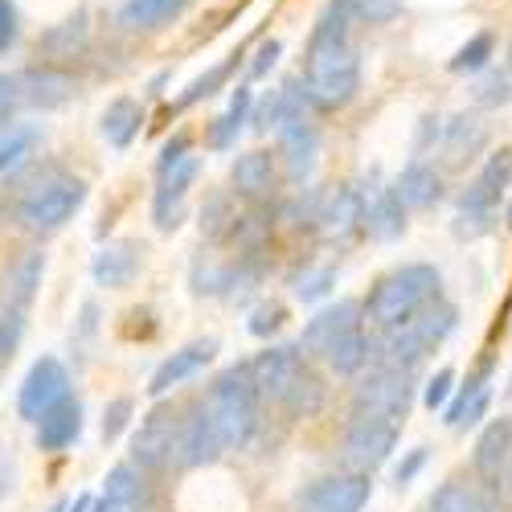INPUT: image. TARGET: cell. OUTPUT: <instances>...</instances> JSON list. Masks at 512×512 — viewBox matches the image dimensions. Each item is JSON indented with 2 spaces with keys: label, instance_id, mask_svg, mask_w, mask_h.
I'll return each instance as SVG.
<instances>
[{
  "label": "cell",
  "instance_id": "6da1fadb",
  "mask_svg": "<svg viewBox=\"0 0 512 512\" xmlns=\"http://www.w3.org/2000/svg\"><path fill=\"white\" fill-rule=\"evenodd\" d=\"M259 402H263V394H259V386H254L250 365H234V369H226L218 381H213L205 406H209V418H213V426H218L226 451H242L254 439V426H259Z\"/></svg>",
  "mask_w": 512,
  "mask_h": 512
},
{
  "label": "cell",
  "instance_id": "7a4b0ae2",
  "mask_svg": "<svg viewBox=\"0 0 512 512\" xmlns=\"http://www.w3.org/2000/svg\"><path fill=\"white\" fill-rule=\"evenodd\" d=\"M439 295V271L431 263H410V267H398L394 275H386L365 304V316L377 324V328H398L406 324L414 312H422Z\"/></svg>",
  "mask_w": 512,
  "mask_h": 512
},
{
  "label": "cell",
  "instance_id": "3957f363",
  "mask_svg": "<svg viewBox=\"0 0 512 512\" xmlns=\"http://www.w3.org/2000/svg\"><path fill=\"white\" fill-rule=\"evenodd\" d=\"M455 304H443V300H431L422 312H414L406 324L398 328H386V340H381V361L386 365H398V369H414L426 353H435L443 340L451 336L455 328Z\"/></svg>",
  "mask_w": 512,
  "mask_h": 512
},
{
  "label": "cell",
  "instance_id": "277c9868",
  "mask_svg": "<svg viewBox=\"0 0 512 512\" xmlns=\"http://www.w3.org/2000/svg\"><path fill=\"white\" fill-rule=\"evenodd\" d=\"M308 99L320 111H340L349 107L361 91V58L349 46H328V50H308V70H304Z\"/></svg>",
  "mask_w": 512,
  "mask_h": 512
},
{
  "label": "cell",
  "instance_id": "5b68a950",
  "mask_svg": "<svg viewBox=\"0 0 512 512\" xmlns=\"http://www.w3.org/2000/svg\"><path fill=\"white\" fill-rule=\"evenodd\" d=\"M82 201H87V181L50 177L25 193V201L17 205V222L33 234H54L82 209Z\"/></svg>",
  "mask_w": 512,
  "mask_h": 512
},
{
  "label": "cell",
  "instance_id": "8992f818",
  "mask_svg": "<svg viewBox=\"0 0 512 512\" xmlns=\"http://www.w3.org/2000/svg\"><path fill=\"white\" fill-rule=\"evenodd\" d=\"M410 402H414L410 369H398L386 361H381L373 373H365L353 390V414H381V418L402 422L410 414Z\"/></svg>",
  "mask_w": 512,
  "mask_h": 512
},
{
  "label": "cell",
  "instance_id": "52a82bcc",
  "mask_svg": "<svg viewBox=\"0 0 512 512\" xmlns=\"http://www.w3.org/2000/svg\"><path fill=\"white\" fill-rule=\"evenodd\" d=\"M398 426L394 418H381V414H353L349 431H345V459L357 467V472H373L394 455L398 443Z\"/></svg>",
  "mask_w": 512,
  "mask_h": 512
},
{
  "label": "cell",
  "instance_id": "ba28073f",
  "mask_svg": "<svg viewBox=\"0 0 512 512\" xmlns=\"http://www.w3.org/2000/svg\"><path fill=\"white\" fill-rule=\"evenodd\" d=\"M177 439H181V414L156 406L132 435V463L144 467V472H164L177 459Z\"/></svg>",
  "mask_w": 512,
  "mask_h": 512
},
{
  "label": "cell",
  "instance_id": "9c48e42d",
  "mask_svg": "<svg viewBox=\"0 0 512 512\" xmlns=\"http://www.w3.org/2000/svg\"><path fill=\"white\" fill-rule=\"evenodd\" d=\"M62 398H70V373L58 357H37L21 381L17 394V410L25 422H37L50 406H58Z\"/></svg>",
  "mask_w": 512,
  "mask_h": 512
},
{
  "label": "cell",
  "instance_id": "30bf717a",
  "mask_svg": "<svg viewBox=\"0 0 512 512\" xmlns=\"http://www.w3.org/2000/svg\"><path fill=\"white\" fill-rule=\"evenodd\" d=\"M369 472L324 476L300 492V512H361L369 504Z\"/></svg>",
  "mask_w": 512,
  "mask_h": 512
},
{
  "label": "cell",
  "instance_id": "8fae6325",
  "mask_svg": "<svg viewBox=\"0 0 512 512\" xmlns=\"http://www.w3.org/2000/svg\"><path fill=\"white\" fill-rule=\"evenodd\" d=\"M308 369L304 353L295 349V345H271L267 353H259L250 361V373H254V386H259V394L267 402H279L291 394V386L300 381V373Z\"/></svg>",
  "mask_w": 512,
  "mask_h": 512
},
{
  "label": "cell",
  "instance_id": "7c38bea8",
  "mask_svg": "<svg viewBox=\"0 0 512 512\" xmlns=\"http://www.w3.org/2000/svg\"><path fill=\"white\" fill-rule=\"evenodd\" d=\"M222 447V435H218V426H213L209 418V406L197 402L181 414V439H177V463L181 467H201V463H213L218 459Z\"/></svg>",
  "mask_w": 512,
  "mask_h": 512
},
{
  "label": "cell",
  "instance_id": "4fadbf2b",
  "mask_svg": "<svg viewBox=\"0 0 512 512\" xmlns=\"http://www.w3.org/2000/svg\"><path fill=\"white\" fill-rule=\"evenodd\" d=\"M197 168H201L197 156H181L173 168H168V173H160L164 185L156 189V201H152V218H156L160 230H177V226H181L185 193H189V185L197 181Z\"/></svg>",
  "mask_w": 512,
  "mask_h": 512
},
{
  "label": "cell",
  "instance_id": "5bb4252c",
  "mask_svg": "<svg viewBox=\"0 0 512 512\" xmlns=\"http://www.w3.org/2000/svg\"><path fill=\"white\" fill-rule=\"evenodd\" d=\"M361 312H365V304H357V300H340V304H332V308L316 312V316L304 324L300 349H304L308 357H324L336 336H345L349 328H357V324H361Z\"/></svg>",
  "mask_w": 512,
  "mask_h": 512
},
{
  "label": "cell",
  "instance_id": "9a60e30c",
  "mask_svg": "<svg viewBox=\"0 0 512 512\" xmlns=\"http://www.w3.org/2000/svg\"><path fill=\"white\" fill-rule=\"evenodd\" d=\"M148 480H144V467L136 463H115L107 480H103V500L99 508L103 512H148Z\"/></svg>",
  "mask_w": 512,
  "mask_h": 512
},
{
  "label": "cell",
  "instance_id": "2e32d148",
  "mask_svg": "<svg viewBox=\"0 0 512 512\" xmlns=\"http://www.w3.org/2000/svg\"><path fill=\"white\" fill-rule=\"evenodd\" d=\"M17 82H21V99H25L29 107H41V111L70 103L74 91H78V82H74L62 66H50V62H46V66H29Z\"/></svg>",
  "mask_w": 512,
  "mask_h": 512
},
{
  "label": "cell",
  "instance_id": "e0dca14e",
  "mask_svg": "<svg viewBox=\"0 0 512 512\" xmlns=\"http://www.w3.org/2000/svg\"><path fill=\"white\" fill-rule=\"evenodd\" d=\"M213 353H218V340H197V345H185V349H177L173 357H168L156 373H152V381H148V394L152 398H164L168 390H177L181 381H189V377H197L209 361H213Z\"/></svg>",
  "mask_w": 512,
  "mask_h": 512
},
{
  "label": "cell",
  "instance_id": "ac0fdd59",
  "mask_svg": "<svg viewBox=\"0 0 512 512\" xmlns=\"http://www.w3.org/2000/svg\"><path fill=\"white\" fill-rule=\"evenodd\" d=\"M41 275H46V254L41 250H21L17 259L0 275V295H5V308H21L29 312L33 295L41 287Z\"/></svg>",
  "mask_w": 512,
  "mask_h": 512
},
{
  "label": "cell",
  "instance_id": "d6986e66",
  "mask_svg": "<svg viewBox=\"0 0 512 512\" xmlns=\"http://www.w3.org/2000/svg\"><path fill=\"white\" fill-rule=\"evenodd\" d=\"M140 267H144V246L132 242V238H123V242H111V246H103L95 254L91 275H95L99 287L119 291V287H127V283L140 275Z\"/></svg>",
  "mask_w": 512,
  "mask_h": 512
},
{
  "label": "cell",
  "instance_id": "ffe728a7",
  "mask_svg": "<svg viewBox=\"0 0 512 512\" xmlns=\"http://www.w3.org/2000/svg\"><path fill=\"white\" fill-rule=\"evenodd\" d=\"M508 459H512V418H496L484 426V435L476 443V476L488 488H500Z\"/></svg>",
  "mask_w": 512,
  "mask_h": 512
},
{
  "label": "cell",
  "instance_id": "44dd1931",
  "mask_svg": "<svg viewBox=\"0 0 512 512\" xmlns=\"http://www.w3.org/2000/svg\"><path fill=\"white\" fill-rule=\"evenodd\" d=\"M275 156L267 148H254V152H242L234 164H230V185L242 201H263L271 197L275 189Z\"/></svg>",
  "mask_w": 512,
  "mask_h": 512
},
{
  "label": "cell",
  "instance_id": "7402d4cb",
  "mask_svg": "<svg viewBox=\"0 0 512 512\" xmlns=\"http://www.w3.org/2000/svg\"><path fill=\"white\" fill-rule=\"evenodd\" d=\"M279 152H283V160H287V168H291V177H304L308 168L316 164V152H320V132L312 127V119L308 115H291V119H283L279 127Z\"/></svg>",
  "mask_w": 512,
  "mask_h": 512
},
{
  "label": "cell",
  "instance_id": "603a6c76",
  "mask_svg": "<svg viewBox=\"0 0 512 512\" xmlns=\"http://www.w3.org/2000/svg\"><path fill=\"white\" fill-rule=\"evenodd\" d=\"M37 447L41 451H66L78 443L82 435V402L78 398H62L58 406H50L37 422Z\"/></svg>",
  "mask_w": 512,
  "mask_h": 512
},
{
  "label": "cell",
  "instance_id": "cb8c5ba5",
  "mask_svg": "<svg viewBox=\"0 0 512 512\" xmlns=\"http://www.w3.org/2000/svg\"><path fill=\"white\" fill-rule=\"evenodd\" d=\"M365 197V230L377 238V242H394L406 234V201L398 189H373L361 193Z\"/></svg>",
  "mask_w": 512,
  "mask_h": 512
},
{
  "label": "cell",
  "instance_id": "d4e9b609",
  "mask_svg": "<svg viewBox=\"0 0 512 512\" xmlns=\"http://www.w3.org/2000/svg\"><path fill=\"white\" fill-rule=\"evenodd\" d=\"M185 9H189V0H123L119 25L127 33H156L173 25Z\"/></svg>",
  "mask_w": 512,
  "mask_h": 512
},
{
  "label": "cell",
  "instance_id": "484cf974",
  "mask_svg": "<svg viewBox=\"0 0 512 512\" xmlns=\"http://www.w3.org/2000/svg\"><path fill=\"white\" fill-rule=\"evenodd\" d=\"M394 189L402 193L406 209H431L443 201V177H439V168L426 164V160H410Z\"/></svg>",
  "mask_w": 512,
  "mask_h": 512
},
{
  "label": "cell",
  "instance_id": "4316f807",
  "mask_svg": "<svg viewBox=\"0 0 512 512\" xmlns=\"http://www.w3.org/2000/svg\"><path fill=\"white\" fill-rule=\"evenodd\" d=\"M87 41H91V17L87 9H78L74 17H66L62 25L46 29L37 37V54H46V58H78L82 50H87Z\"/></svg>",
  "mask_w": 512,
  "mask_h": 512
},
{
  "label": "cell",
  "instance_id": "83f0119b",
  "mask_svg": "<svg viewBox=\"0 0 512 512\" xmlns=\"http://www.w3.org/2000/svg\"><path fill=\"white\" fill-rule=\"evenodd\" d=\"M140 123H144V107H140L136 99L119 95V99L107 103V111H103V119H99V132H103L107 144H115V148H132V140L140 136Z\"/></svg>",
  "mask_w": 512,
  "mask_h": 512
},
{
  "label": "cell",
  "instance_id": "f1b7e54d",
  "mask_svg": "<svg viewBox=\"0 0 512 512\" xmlns=\"http://www.w3.org/2000/svg\"><path fill=\"white\" fill-rule=\"evenodd\" d=\"M484 144H488V132H484V123L472 119V115H455V119L443 127V156H447V164L472 160Z\"/></svg>",
  "mask_w": 512,
  "mask_h": 512
},
{
  "label": "cell",
  "instance_id": "f546056e",
  "mask_svg": "<svg viewBox=\"0 0 512 512\" xmlns=\"http://www.w3.org/2000/svg\"><path fill=\"white\" fill-rule=\"evenodd\" d=\"M369 353H373V349H369V336H365V328L357 324V328H349L345 336L332 340L328 353H324V361H328V369L340 373V377H357V373L365 369Z\"/></svg>",
  "mask_w": 512,
  "mask_h": 512
},
{
  "label": "cell",
  "instance_id": "4dcf8cb0",
  "mask_svg": "<svg viewBox=\"0 0 512 512\" xmlns=\"http://www.w3.org/2000/svg\"><path fill=\"white\" fill-rule=\"evenodd\" d=\"M320 222H328L332 234H349V230L365 226V197L357 189H336V197L320 213Z\"/></svg>",
  "mask_w": 512,
  "mask_h": 512
},
{
  "label": "cell",
  "instance_id": "1f68e13d",
  "mask_svg": "<svg viewBox=\"0 0 512 512\" xmlns=\"http://www.w3.org/2000/svg\"><path fill=\"white\" fill-rule=\"evenodd\" d=\"M426 512H492V504H488V496H484L476 484L451 480V484H443V488L431 496Z\"/></svg>",
  "mask_w": 512,
  "mask_h": 512
},
{
  "label": "cell",
  "instance_id": "d6a6232c",
  "mask_svg": "<svg viewBox=\"0 0 512 512\" xmlns=\"http://www.w3.org/2000/svg\"><path fill=\"white\" fill-rule=\"evenodd\" d=\"M349 21L353 13L340 5V0H332V5L320 13L312 37H308V50H328V46H349Z\"/></svg>",
  "mask_w": 512,
  "mask_h": 512
},
{
  "label": "cell",
  "instance_id": "836d02e7",
  "mask_svg": "<svg viewBox=\"0 0 512 512\" xmlns=\"http://www.w3.org/2000/svg\"><path fill=\"white\" fill-rule=\"evenodd\" d=\"M250 103H254L250 87H238V91H234V99H230V111L213 119V132H209V144H213V148H230V144L238 140L242 123L250 119Z\"/></svg>",
  "mask_w": 512,
  "mask_h": 512
},
{
  "label": "cell",
  "instance_id": "e575fe53",
  "mask_svg": "<svg viewBox=\"0 0 512 512\" xmlns=\"http://www.w3.org/2000/svg\"><path fill=\"white\" fill-rule=\"evenodd\" d=\"M492 54H496V33H476V37H467L463 46L455 50V58L447 62V70L451 74H480V70H488V62H492Z\"/></svg>",
  "mask_w": 512,
  "mask_h": 512
},
{
  "label": "cell",
  "instance_id": "d590c367",
  "mask_svg": "<svg viewBox=\"0 0 512 512\" xmlns=\"http://www.w3.org/2000/svg\"><path fill=\"white\" fill-rule=\"evenodd\" d=\"M238 62H242V54H230L226 62H218V66H209L201 78H193L189 87H185V95L177 99V111L181 107H193V103H201V99H209V95H218L226 82H230V74L238 70Z\"/></svg>",
  "mask_w": 512,
  "mask_h": 512
},
{
  "label": "cell",
  "instance_id": "8d00e7d4",
  "mask_svg": "<svg viewBox=\"0 0 512 512\" xmlns=\"http://www.w3.org/2000/svg\"><path fill=\"white\" fill-rule=\"evenodd\" d=\"M33 148H37V127H13V132L0 136V177L17 173L33 156Z\"/></svg>",
  "mask_w": 512,
  "mask_h": 512
},
{
  "label": "cell",
  "instance_id": "74e56055",
  "mask_svg": "<svg viewBox=\"0 0 512 512\" xmlns=\"http://www.w3.org/2000/svg\"><path fill=\"white\" fill-rule=\"evenodd\" d=\"M488 377H492V361H484V365H480L472 377L463 381V386H459V394H455V398L443 406V422H447V426H455V431H459V422H463L467 406H472L480 394H488V390H484V381H488Z\"/></svg>",
  "mask_w": 512,
  "mask_h": 512
},
{
  "label": "cell",
  "instance_id": "f35d334b",
  "mask_svg": "<svg viewBox=\"0 0 512 512\" xmlns=\"http://www.w3.org/2000/svg\"><path fill=\"white\" fill-rule=\"evenodd\" d=\"M283 406L291 410V414H316L320 406H324V386H320V377L312 373V369H304L300 373V381H295V386H291V394L283 398Z\"/></svg>",
  "mask_w": 512,
  "mask_h": 512
},
{
  "label": "cell",
  "instance_id": "ab89813d",
  "mask_svg": "<svg viewBox=\"0 0 512 512\" xmlns=\"http://www.w3.org/2000/svg\"><path fill=\"white\" fill-rule=\"evenodd\" d=\"M340 5L365 25H390L402 17V0H340Z\"/></svg>",
  "mask_w": 512,
  "mask_h": 512
},
{
  "label": "cell",
  "instance_id": "60d3db41",
  "mask_svg": "<svg viewBox=\"0 0 512 512\" xmlns=\"http://www.w3.org/2000/svg\"><path fill=\"white\" fill-rule=\"evenodd\" d=\"M21 336H25V312L21 308H5L0 312V361H9L17 353Z\"/></svg>",
  "mask_w": 512,
  "mask_h": 512
},
{
  "label": "cell",
  "instance_id": "b9f144b4",
  "mask_svg": "<svg viewBox=\"0 0 512 512\" xmlns=\"http://www.w3.org/2000/svg\"><path fill=\"white\" fill-rule=\"evenodd\" d=\"M480 181H484V185H492L496 193L512 185V148H496V152L484 160V168H480Z\"/></svg>",
  "mask_w": 512,
  "mask_h": 512
},
{
  "label": "cell",
  "instance_id": "7bdbcfd3",
  "mask_svg": "<svg viewBox=\"0 0 512 512\" xmlns=\"http://www.w3.org/2000/svg\"><path fill=\"white\" fill-rule=\"evenodd\" d=\"M455 394V369H439L431 381H426V390H422V402L426 410H443Z\"/></svg>",
  "mask_w": 512,
  "mask_h": 512
},
{
  "label": "cell",
  "instance_id": "ee69618b",
  "mask_svg": "<svg viewBox=\"0 0 512 512\" xmlns=\"http://www.w3.org/2000/svg\"><path fill=\"white\" fill-rule=\"evenodd\" d=\"M132 410H136L132 398H115V402L103 410V439H107V443L123 435V426H127V418H132Z\"/></svg>",
  "mask_w": 512,
  "mask_h": 512
},
{
  "label": "cell",
  "instance_id": "f6af8a7d",
  "mask_svg": "<svg viewBox=\"0 0 512 512\" xmlns=\"http://www.w3.org/2000/svg\"><path fill=\"white\" fill-rule=\"evenodd\" d=\"M21 37V17L13 0H0V54H9Z\"/></svg>",
  "mask_w": 512,
  "mask_h": 512
},
{
  "label": "cell",
  "instance_id": "bcb514c9",
  "mask_svg": "<svg viewBox=\"0 0 512 512\" xmlns=\"http://www.w3.org/2000/svg\"><path fill=\"white\" fill-rule=\"evenodd\" d=\"M279 54H283V41L279 37H271V41H263V46L259 50H254V62H250V78H267L271 74V66L279 62Z\"/></svg>",
  "mask_w": 512,
  "mask_h": 512
},
{
  "label": "cell",
  "instance_id": "7dc6e473",
  "mask_svg": "<svg viewBox=\"0 0 512 512\" xmlns=\"http://www.w3.org/2000/svg\"><path fill=\"white\" fill-rule=\"evenodd\" d=\"M201 226H205L209 234H222L226 226H234V218H230V201H226V197H213V201L205 205V213H201Z\"/></svg>",
  "mask_w": 512,
  "mask_h": 512
},
{
  "label": "cell",
  "instance_id": "c3c4849f",
  "mask_svg": "<svg viewBox=\"0 0 512 512\" xmlns=\"http://www.w3.org/2000/svg\"><path fill=\"white\" fill-rule=\"evenodd\" d=\"M508 99H512L508 74H488L484 87H480V103H484V107H500V103H508Z\"/></svg>",
  "mask_w": 512,
  "mask_h": 512
},
{
  "label": "cell",
  "instance_id": "681fc988",
  "mask_svg": "<svg viewBox=\"0 0 512 512\" xmlns=\"http://www.w3.org/2000/svg\"><path fill=\"white\" fill-rule=\"evenodd\" d=\"M17 103H21V82L13 74H0V127H9Z\"/></svg>",
  "mask_w": 512,
  "mask_h": 512
},
{
  "label": "cell",
  "instance_id": "f907efd6",
  "mask_svg": "<svg viewBox=\"0 0 512 512\" xmlns=\"http://www.w3.org/2000/svg\"><path fill=\"white\" fill-rule=\"evenodd\" d=\"M332 283H336V275L324 267V271H316V275H304V279H300V287H295V295L312 304V300H320V295H324Z\"/></svg>",
  "mask_w": 512,
  "mask_h": 512
},
{
  "label": "cell",
  "instance_id": "816d5d0a",
  "mask_svg": "<svg viewBox=\"0 0 512 512\" xmlns=\"http://www.w3.org/2000/svg\"><path fill=\"white\" fill-rule=\"evenodd\" d=\"M279 328H283V308L279 304H267V308H259V312L250 316V332L254 336H271Z\"/></svg>",
  "mask_w": 512,
  "mask_h": 512
},
{
  "label": "cell",
  "instance_id": "f5cc1de1",
  "mask_svg": "<svg viewBox=\"0 0 512 512\" xmlns=\"http://www.w3.org/2000/svg\"><path fill=\"white\" fill-rule=\"evenodd\" d=\"M422 463H426V447H414V451L394 467V480H398V484H410V480L422 472Z\"/></svg>",
  "mask_w": 512,
  "mask_h": 512
},
{
  "label": "cell",
  "instance_id": "db71d44e",
  "mask_svg": "<svg viewBox=\"0 0 512 512\" xmlns=\"http://www.w3.org/2000/svg\"><path fill=\"white\" fill-rule=\"evenodd\" d=\"M181 156H189V136H185V132L164 144V152H160V164H156V168H160V173H168V168H173Z\"/></svg>",
  "mask_w": 512,
  "mask_h": 512
},
{
  "label": "cell",
  "instance_id": "11a10c76",
  "mask_svg": "<svg viewBox=\"0 0 512 512\" xmlns=\"http://www.w3.org/2000/svg\"><path fill=\"white\" fill-rule=\"evenodd\" d=\"M484 414H488V394H480L472 406H467V414H463V422H459V431H463V426H476Z\"/></svg>",
  "mask_w": 512,
  "mask_h": 512
},
{
  "label": "cell",
  "instance_id": "9f6ffc18",
  "mask_svg": "<svg viewBox=\"0 0 512 512\" xmlns=\"http://www.w3.org/2000/svg\"><path fill=\"white\" fill-rule=\"evenodd\" d=\"M504 222H508V230H512V201H508V209H504Z\"/></svg>",
  "mask_w": 512,
  "mask_h": 512
},
{
  "label": "cell",
  "instance_id": "6f0895ef",
  "mask_svg": "<svg viewBox=\"0 0 512 512\" xmlns=\"http://www.w3.org/2000/svg\"><path fill=\"white\" fill-rule=\"evenodd\" d=\"M508 70H512V41H508Z\"/></svg>",
  "mask_w": 512,
  "mask_h": 512
},
{
  "label": "cell",
  "instance_id": "680465c9",
  "mask_svg": "<svg viewBox=\"0 0 512 512\" xmlns=\"http://www.w3.org/2000/svg\"><path fill=\"white\" fill-rule=\"evenodd\" d=\"M508 394H512V377H508Z\"/></svg>",
  "mask_w": 512,
  "mask_h": 512
},
{
  "label": "cell",
  "instance_id": "91938a15",
  "mask_svg": "<svg viewBox=\"0 0 512 512\" xmlns=\"http://www.w3.org/2000/svg\"><path fill=\"white\" fill-rule=\"evenodd\" d=\"M95 512H103V508H95Z\"/></svg>",
  "mask_w": 512,
  "mask_h": 512
}]
</instances>
